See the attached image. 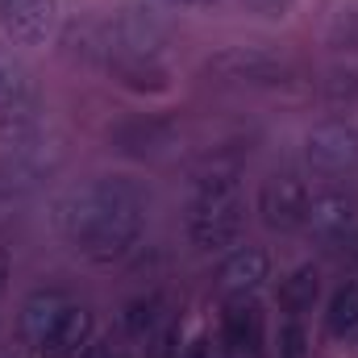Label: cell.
Instances as JSON below:
<instances>
[{
    "label": "cell",
    "instance_id": "cell-27",
    "mask_svg": "<svg viewBox=\"0 0 358 358\" xmlns=\"http://www.w3.org/2000/svg\"><path fill=\"white\" fill-rule=\"evenodd\" d=\"M183 358H213V355H208V342H192Z\"/></svg>",
    "mask_w": 358,
    "mask_h": 358
},
{
    "label": "cell",
    "instance_id": "cell-29",
    "mask_svg": "<svg viewBox=\"0 0 358 358\" xmlns=\"http://www.w3.org/2000/svg\"><path fill=\"white\" fill-rule=\"evenodd\" d=\"M250 358H263V355H250Z\"/></svg>",
    "mask_w": 358,
    "mask_h": 358
},
{
    "label": "cell",
    "instance_id": "cell-9",
    "mask_svg": "<svg viewBox=\"0 0 358 358\" xmlns=\"http://www.w3.org/2000/svg\"><path fill=\"white\" fill-rule=\"evenodd\" d=\"M176 138H179L176 113H142V117L121 121L108 134V146L125 159H159L176 146Z\"/></svg>",
    "mask_w": 358,
    "mask_h": 358
},
{
    "label": "cell",
    "instance_id": "cell-10",
    "mask_svg": "<svg viewBox=\"0 0 358 358\" xmlns=\"http://www.w3.org/2000/svg\"><path fill=\"white\" fill-rule=\"evenodd\" d=\"M63 25V0H0V29L17 46H46Z\"/></svg>",
    "mask_w": 358,
    "mask_h": 358
},
{
    "label": "cell",
    "instance_id": "cell-14",
    "mask_svg": "<svg viewBox=\"0 0 358 358\" xmlns=\"http://www.w3.org/2000/svg\"><path fill=\"white\" fill-rule=\"evenodd\" d=\"M271 279V255L263 246H238L234 255H225V263L217 267V287L229 296H250Z\"/></svg>",
    "mask_w": 358,
    "mask_h": 358
},
{
    "label": "cell",
    "instance_id": "cell-17",
    "mask_svg": "<svg viewBox=\"0 0 358 358\" xmlns=\"http://www.w3.org/2000/svg\"><path fill=\"white\" fill-rule=\"evenodd\" d=\"M92 329H96L92 308H84V304H71V308H67V317L59 321V329L50 334L46 355H50V358H80L92 346Z\"/></svg>",
    "mask_w": 358,
    "mask_h": 358
},
{
    "label": "cell",
    "instance_id": "cell-7",
    "mask_svg": "<svg viewBox=\"0 0 358 358\" xmlns=\"http://www.w3.org/2000/svg\"><path fill=\"white\" fill-rule=\"evenodd\" d=\"M304 163L317 176H346L358 167V125L329 117L304 134Z\"/></svg>",
    "mask_w": 358,
    "mask_h": 358
},
{
    "label": "cell",
    "instance_id": "cell-26",
    "mask_svg": "<svg viewBox=\"0 0 358 358\" xmlns=\"http://www.w3.org/2000/svg\"><path fill=\"white\" fill-rule=\"evenodd\" d=\"M8 279H13V255L0 246V296L8 292Z\"/></svg>",
    "mask_w": 358,
    "mask_h": 358
},
{
    "label": "cell",
    "instance_id": "cell-5",
    "mask_svg": "<svg viewBox=\"0 0 358 358\" xmlns=\"http://www.w3.org/2000/svg\"><path fill=\"white\" fill-rule=\"evenodd\" d=\"M108 59H163L171 46V21L146 4V0H125L108 21Z\"/></svg>",
    "mask_w": 358,
    "mask_h": 358
},
{
    "label": "cell",
    "instance_id": "cell-28",
    "mask_svg": "<svg viewBox=\"0 0 358 358\" xmlns=\"http://www.w3.org/2000/svg\"><path fill=\"white\" fill-rule=\"evenodd\" d=\"M38 358H50V355H38Z\"/></svg>",
    "mask_w": 358,
    "mask_h": 358
},
{
    "label": "cell",
    "instance_id": "cell-13",
    "mask_svg": "<svg viewBox=\"0 0 358 358\" xmlns=\"http://www.w3.org/2000/svg\"><path fill=\"white\" fill-rule=\"evenodd\" d=\"M67 308H71V300H67V292H59V287H38V292H29L25 304H21V317H17L21 338H25L29 346H42V350H46V342H50V334L59 329V321L67 317Z\"/></svg>",
    "mask_w": 358,
    "mask_h": 358
},
{
    "label": "cell",
    "instance_id": "cell-11",
    "mask_svg": "<svg viewBox=\"0 0 358 358\" xmlns=\"http://www.w3.org/2000/svg\"><path fill=\"white\" fill-rule=\"evenodd\" d=\"M358 225V204L355 196L338 192V187H325V192H313L308 196V217H304V229L317 238V242H346Z\"/></svg>",
    "mask_w": 358,
    "mask_h": 358
},
{
    "label": "cell",
    "instance_id": "cell-21",
    "mask_svg": "<svg viewBox=\"0 0 358 358\" xmlns=\"http://www.w3.org/2000/svg\"><path fill=\"white\" fill-rule=\"evenodd\" d=\"M325 325L334 338H350L358 334V283H342L334 296H329V308H325Z\"/></svg>",
    "mask_w": 358,
    "mask_h": 358
},
{
    "label": "cell",
    "instance_id": "cell-1",
    "mask_svg": "<svg viewBox=\"0 0 358 358\" xmlns=\"http://www.w3.org/2000/svg\"><path fill=\"white\" fill-rule=\"evenodd\" d=\"M59 238L92 263H117L138 250L150 221V192L134 176H96L55 200Z\"/></svg>",
    "mask_w": 358,
    "mask_h": 358
},
{
    "label": "cell",
    "instance_id": "cell-18",
    "mask_svg": "<svg viewBox=\"0 0 358 358\" xmlns=\"http://www.w3.org/2000/svg\"><path fill=\"white\" fill-rule=\"evenodd\" d=\"M317 300H321V271L313 267V263L287 271V275L279 279V308H283L287 317H304V313H313Z\"/></svg>",
    "mask_w": 358,
    "mask_h": 358
},
{
    "label": "cell",
    "instance_id": "cell-15",
    "mask_svg": "<svg viewBox=\"0 0 358 358\" xmlns=\"http://www.w3.org/2000/svg\"><path fill=\"white\" fill-rule=\"evenodd\" d=\"M104 71L113 76V84L134 96H163L171 92V67L163 59H108Z\"/></svg>",
    "mask_w": 358,
    "mask_h": 358
},
{
    "label": "cell",
    "instance_id": "cell-2",
    "mask_svg": "<svg viewBox=\"0 0 358 358\" xmlns=\"http://www.w3.org/2000/svg\"><path fill=\"white\" fill-rule=\"evenodd\" d=\"M59 167H63V142L50 134V125L42 134L8 146V155L0 159V217L21 208L25 200H34Z\"/></svg>",
    "mask_w": 358,
    "mask_h": 358
},
{
    "label": "cell",
    "instance_id": "cell-22",
    "mask_svg": "<svg viewBox=\"0 0 358 358\" xmlns=\"http://www.w3.org/2000/svg\"><path fill=\"white\" fill-rule=\"evenodd\" d=\"M325 46L338 55H358V4H346L325 25Z\"/></svg>",
    "mask_w": 358,
    "mask_h": 358
},
{
    "label": "cell",
    "instance_id": "cell-8",
    "mask_svg": "<svg viewBox=\"0 0 358 358\" xmlns=\"http://www.w3.org/2000/svg\"><path fill=\"white\" fill-rule=\"evenodd\" d=\"M308 183L292 171H275L263 179L259 187V217L263 225L275 234H292V229H304V217H308Z\"/></svg>",
    "mask_w": 358,
    "mask_h": 358
},
{
    "label": "cell",
    "instance_id": "cell-24",
    "mask_svg": "<svg viewBox=\"0 0 358 358\" xmlns=\"http://www.w3.org/2000/svg\"><path fill=\"white\" fill-rule=\"evenodd\" d=\"M246 13H255V17H263V21H279V17H287L292 13V4L296 0H238Z\"/></svg>",
    "mask_w": 358,
    "mask_h": 358
},
{
    "label": "cell",
    "instance_id": "cell-3",
    "mask_svg": "<svg viewBox=\"0 0 358 358\" xmlns=\"http://www.w3.org/2000/svg\"><path fill=\"white\" fill-rule=\"evenodd\" d=\"M46 129L42 117V88L29 71V63L0 38V142L17 146Z\"/></svg>",
    "mask_w": 358,
    "mask_h": 358
},
{
    "label": "cell",
    "instance_id": "cell-23",
    "mask_svg": "<svg viewBox=\"0 0 358 358\" xmlns=\"http://www.w3.org/2000/svg\"><path fill=\"white\" fill-rule=\"evenodd\" d=\"M275 355L279 358H308L313 355V338H308V329H304L300 317H292V321L279 325V334H275Z\"/></svg>",
    "mask_w": 358,
    "mask_h": 358
},
{
    "label": "cell",
    "instance_id": "cell-19",
    "mask_svg": "<svg viewBox=\"0 0 358 358\" xmlns=\"http://www.w3.org/2000/svg\"><path fill=\"white\" fill-rule=\"evenodd\" d=\"M167 317V296L163 292H142L121 308V329L129 338H150Z\"/></svg>",
    "mask_w": 358,
    "mask_h": 358
},
{
    "label": "cell",
    "instance_id": "cell-12",
    "mask_svg": "<svg viewBox=\"0 0 358 358\" xmlns=\"http://www.w3.org/2000/svg\"><path fill=\"white\" fill-rule=\"evenodd\" d=\"M221 338L229 350L238 355H263V338H267V313L259 300L250 296H234L221 313Z\"/></svg>",
    "mask_w": 358,
    "mask_h": 358
},
{
    "label": "cell",
    "instance_id": "cell-25",
    "mask_svg": "<svg viewBox=\"0 0 358 358\" xmlns=\"http://www.w3.org/2000/svg\"><path fill=\"white\" fill-rule=\"evenodd\" d=\"M159 4H167V8H183V13H208V8H217L221 0H159Z\"/></svg>",
    "mask_w": 358,
    "mask_h": 358
},
{
    "label": "cell",
    "instance_id": "cell-20",
    "mask_svg": "<svg viewBox=\"0 0 358 358\" xmlns=\"http://www.w3.org/2000/svg\"><path fill=\"white\" fill-rule=\"evenodd\" d=\"M313 92L329 108H355L358 104V67H329V71H321V80L313 84Z\"/></svg>",
    "mask_w": 358,
    "mask_h": 358
},
{
    "label": "cell",
    "instance_id": "cell-16",
    "mask_svg": "<svg viewBox=\"0 0 358 358\" xmlns=\"http://www.w3.org/2000/svg\"><path fill=\"white\" fill-rule=\"evenodd\" d=\"M59 46L67 59H80L88 67H104L108 63V34H104V21H67L59 29Z\"/></svg>",
    "mask_w": 358,
    "mask_h": 358
},
{
    "label": "cell",
    "instance_id": "cell-6",
    "mask_svg": "<svg viewBox=\"0 0 358 358\" xmlns=\"http://www.w3.org/2000/svg\"><path fill=\"white\" fill-rule=\"evenodd\" d=\"M246 234V204L238 192L229 196H204L187 204V242L204 255L238 246Z\"/></svg>",
    "mask_w": 358,
    "mask_h": 358
},
{
    "label": "cell",
    "instance_id": "cell-4",
    "mask_svg": "<svg viewBox=\"0 0 358 358\" xmlns=\"http://www.w3.org/2000/svg\"><path fill=\"white\" fill-rule=\"evenodd\" d=\"M204 76L225 84V88H287L300 80V67L287 55H275L267 46H221L217 55L204 59Z\"/></svg>",
    "mask_w": 358,
    "mask_h": 358
}]
</instances>
